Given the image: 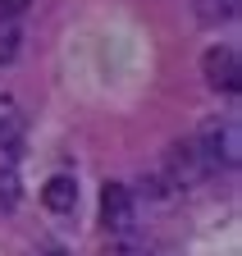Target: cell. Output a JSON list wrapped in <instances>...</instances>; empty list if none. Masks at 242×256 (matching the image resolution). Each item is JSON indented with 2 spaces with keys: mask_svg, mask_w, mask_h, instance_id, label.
Returning a JSON list of instances; mask_svg holds the SVG:
<instances>
[{
  "mask_svg": "<svg viewBox=\"0 0 242 256\" xmlns=\"http://www.w3.org/2000/svg\"><path fill=\"white\" fill-rule=\"evenodd\" d=\"M18 197V183H14V165H9V160H5V170H0V202H14Z\"/></svg>",
  "mask_w": 242,
  "mask_h": 256,
  "instance_id": "9c48e42d",
  "label": "cell"
},
{
  "mask_svg": "<svg viewBox=\"0 0 242 256\" xmlns=\"http://www.w3.org/2000/svg\"><path fill=\"white\" fill-rule=\"evenodd\" d=\"M201 69H206V82L215 92H224V96H233L242 87V78H238V50L233 46H210L206 60H201Z\"/></svg>",
  "mask_w": 242,
  "mask_h": 256,
  "instance_id": "7a4b0ae2",
  "label": "cell"
},
{
  "mask_svg": "<svg viewBox=\"0 0 242 256\" xmlns=\"http://www.w3.org/2000/svg\"><path fill=\"white\" fill-rule=\"evenodd\" d=\"M27 5H32V0H0V14H14V18H18Z\"/></svg>",
  "mask_w": 242,
  "mask_h": 256,
  "instance_id": "30bf717a",
  "label": "cell"
},
{
  "mask_svg": "<svg viewBox=\"0 0 242 256\" xmlns=\"http://www.w3.org/2000/svg\"><path fill=\"white\" fill-rule=\"evenodd\" d=\"M32 256H69L59 242H41V247H32Z\"/></svg>",
  "mask_w": 242,
  "mask_h": 256,
  "instance_id": "8fae6325",
  "label": "cell"
},
{
  "mask_svg": "<svg viewBox=\"0 0 242 256\" xmlns=\"http://www.w3.org/2000/svg\"><path fill=\"white\" fill-rule=\"evenodd\" d=\"M192 10L206 28H220V23L238 18V0H192Z\"/></svg>",
  "mask_w": 242,
  "mask_h": 256,
  "instance_id": "52a82bcc",
  "label": "cell"
},
{
  "mask_svg": "<svg viewBox=\"0 0 242 256\" xmlns=\"http://www.w3.org/2000/svg\"><path fill=\"white\" fill-rule=\"evenodd\" d=\"M101 215H105V229L110 234H128L137 224V210H133V192L124 183H105L101 192Z\"/></svg>",
  "mask_w": 242,
  "mask_h": 256,
  "instance_id": "3957f363",
  "label": "cell"
},
{
  "mask_svg": "<svg viewBox=\"0 0 242 256\" xmlns=\"http://www.w3.org/2000/svg\"><path fill=\"white\" fill-rule=\"evenodd\" d=\"M18 46H23V28L14 14H0V64H14L18 60Z\"/></svg>",
  "mask_w": 242,
  "mask_h": 256,
  "instance_id": "ba28073f",
  "label": "cell"
},
{
  "mask_svg": "<svg viewBox=\"0 0 242 256\" xmlns=\"http://www.w3.org/2000/svg\"><path fill=\"white\" fill-rule=\"evenodd\" d=\"M178 192L183 188H197L201 178H206V170H201V160H197V146H192V138L188 142H178L174 151H169V174H165Z\"/></svg>",
  "mask_w": 242,
  "mask_h": 256,
  "instance_id": "277c9868",
  "label": "cell"
},
{
  "mask_svg": "<svg viewBox=\"0 0 242 256\" xmlns=\"http://www.w3.org/2000/svg\"><path fill=\"white\" fill-rule=\"evenodd\" d=\"M192 146H197V160H201L206 178L238 165V128H233L229 119H206V124L197 128Z\"/></svg>",
  "mask_w": 242,
  "mask_h": 256,
  "instance_id": "6da1fadb",
  "label": "cell"
},
{
  "mask_svg": "<svg viewBox=\"0 0 242 256\" xmlns=\"http://www.w3.org/2000/svg\"><path fill=\"white\" fill-rule=\"evenodd\" d=\"M18 138H23V110L14 96H0V151L18 146Z\"/></svg>",
  "mask_w": 242,
  "mask_h": 256,
  "instance_id": "8992f818",
  "label": "cell"
},
{
  "mask_svg": "<svg viewBox=\"0 0 242 256\" xmlns=\"http://www.w3.org/2000/svg\"><path fill=\"white\" fill-rule=\"evenodd\" d=\"M41 202H46V210H55V215H69V210L78 206V183H73L69 174L46 178V183H41Z\"/></svg>",
  "mask_w": 242,
  "mask_h": 256,
  "instance_id": "5b68a950",
  "label": "cell"
}]
</instances>
